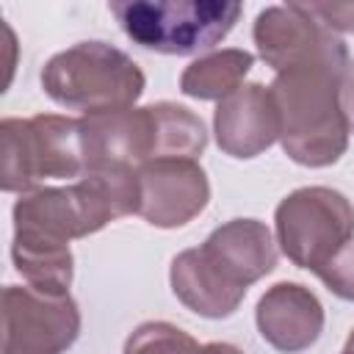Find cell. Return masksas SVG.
Returning a JSON list of instances; mask_svg holds the SVG:
<instances>
[{
    "label": "cell",
    "mask_w": 354,
    "mask_h": 354,
    "mask_svg": "<svg viewBox=\"0 0 354 354\" xmlns=\"http://www.w3.org/2000/svg\"><path fill=\"white\" fill-rule=\"evenodd\" d=\"M340 80L332 72H282L268 91L279 113V144L290 160L310 169L332 166L348 149V122L340 108Z\"/></svg>",
    "instance_id": "1"
},
{
    "label": "cell",
    "mask_w": 354,
    "mask_h": 354,
    "mask_svg": "<svg viewBox=\"0 0 354 354\" xmlns=\"http://www.w3.org/2000/svg\"><path fill=\"white\" fill-rule=\"evenodd\" d=\"M147 77L141 66L113 44L77 41L55 53L41 69L44 94L61 108L83 116L133 108L144 94Z\"/></svg>",
    "instance_id": "2"
},
{
    "label": "cell",
    "mask_w": 354,
    "mask_h": 354,
    "mask_svg": "<svg viewBox=\"0 0 354 354\" xmlns=\"http://www.w3.org/2000/svg\"><path fill=\"white\" fill-rule=\"evenodd\" d=\"M243 6L235 0H113L124 36L163 55H196L213 50L238 22Z\"/></svg>",
    "instance_id": "3"
},
{
    "label": "cell",
    "mask_w": 354,
    "mask_h": 354,
    "mask_svg": "<svg viewBox=\"0 0 354 354\" xmlns=\"http://www.w3.org/2000/svg\"><path fill=\"white\" fill-rule=\"evenodd\" d=\"M6 194H28L44 180H80L86 174L80 124L58 113H36L30 119L6 116L0 122Z\"/></svg>",
    "instance_id": "4"
},
{
    "label": "cell",
    "mask_w": 354,
    "mask_h": 354,
    "mask_svg": "<svg viewBox=\"0 0 354 354\" xmlns=\"http://www.w3.org/2000/svg\"><path fill=\"white\" fill-rule=\"evenodd\" d=\"M274 227L282 254L315 274L354 238V205L326 185L296 188L277 205Z\"/></svg>",
    "instance_id": "5"
},
{
    "label": "cell",
    "mask_w": 354,
    "mask_h": 354,
    "mask_svg": "<svg viewBox=\"0 0 354 354\" xmlns=\"http://www.w3.org/2000/svg\"><path fill=\"white\" fill-rule=\"evenodd\" d=\"M252 39L260 58L277 72L321 69L337 77L346 75L348 50L346 41L301 8V3L268 6L257 14Z\"/></svg>",
    "instance_id": "6"
},
{
    "label": "cell",
    "mask_w": 354,
    "mask_h": 354,
    "mask_svg": "<svg viewBox=\"0 0 354 354\" xmlns=\"http://www.w3.org/2000/svg\"><path fill=\"white\" fill-rule=\"evenodd\" d=\"M80 335V310L69 293L33 285L3 290V354H64Z\"/></svg>",
    "instance_id": "7"
},
{
    "label": "cell",
    "mask_w": 354,
    "mask_h": 354,
    "mask_svg": "<svg viewBox=\"0 0 354 354\" xmlns=\"http://www.w3.org/2000/svg\"><path fill=\"white\" fill-rule=\"evenodd\" d=\"M141 205L138 216L160 230L194 221L210 202V183L196 160L160 158L138 166Z\"/></svg>",
    "instance_id": "8"
},
{
    "label": "cell",
    "mask_w": 354,
    "mask_h": 354,
    "mask_svg": "<svg viewBox=\"0 0 354 354\" xmlns=\"http://www.w3.org/2000/svg\"><path fill=\"white\" fill-rule=\"evenodd\" d=\"M77 124L86 171L100 166L138 169L158 160V119L152 105L80 116Z\"/></svg>",
    "instance_id": "9"
},
{
    "label": "cell",
    "mask_w": 354,
    "mask_h": 354,
    "mask_svg": "<svg viewBox=\"0 0 354 354\" xmlns=\"http://www.w3.org/2000/svg\"><path fill=\"white\" fill-rule=\"evenodd\" d=\"M216 144L224 155L249 160L266 152L279 138V113L268 86L243 83L213 111Z\"/></svg>",
    "instance_id": "10"
},
{
    "label": "cell",
    "mask_w": 354,
    "mask_h": 354,
    "mask_svg": "<svg viewBox=\"0 0 354 354\" xmlns=\"http://www.w3.org/2000/svg\"><path fill=\"white\" fill-rule=\"evenodd\" d=\"M199 252L207 266L238 290H246L277 266V241L257 218H232L216 227Z\"/></svg>",
    "instance_id": "11"
},
{
    "label": "cell",
    "mask_w": 354,
    "mask_h": 354,
    "mask_svg": "<svg viewBox=\"0 0 354 354\" xmlns=\"http://www.w3.org/2000/svg\"><path fill=\"white\" fill-rule=\"evenodd\" d=\"M254 321L260 337L271 348L282 354H299L315 346L321 337L324 307L310 288L299 282H277L260 296Z\"/></svg>",
    "instance_id": "12"
},
{
    "label": "cell",
    "mask_w": 354,
    "mask_h": 354,
    "mask_svg": "<svg viewBox=\"0 0 354 354\" xmlns=\"http://www.w3.org/2000/svg\"><path fill=\"white\" fill-rule=\"evenodd\" d=\"M169 282L174 296L202 318H227L238 310L246 290L227 285L202 257L199 246L185 249L171 260Z\"/></svg>",
    "instance_id": "13"
},
{
    "label": "cell",
    "mask_w": 354,
    "mask_h": 354,
    "mask_svg": "<svg viewBox=\"0 0 354 354\" xmlns=\"http://www.w3.org/2000/svg\"><path fill=\"white\" fill-rule=\"evenodd\" d=\"M11 257L14 268L28 285L47 293H69L75 274V257L69 243H55L30 232H14Z\"/></svg>",
    "instance_id": "14"
},
{
    "label": "cell",
    "mask_w": 354,
    "mask_h": 354,
    "mask_svg": "<svg viewBox=\"0 0 354 354\" xmlns=\"http://www.w3.org/2000/svg\"><path fill=\"white\" fill-rule=\"evenodd\" d=\"M252 64L254 55L249 50H238V47L213 50L207 55H199L183 69L180 91L194 100H224L243 86V77L249 75Z\"/></svg>",
    "instance_id": "15"
},
{
    "label": "cell",
    "mask_w": 354,
    "mask_h": 354,
    "mask_svg": "<svg viewBox=\"0 0 354 354\" xmlns=\"http://www.w3.org/2000/svg\"><path fill=\"white\" fill-rule=\"evenodd\" d=\"M158 119V160L183 158L196 160L207 147V133L202 119L177 102H152Z\"/></svg>",
    "instance_id": "16"
},
{
    "label": "cell",
    "mask_w": 354,
    "mask_h": 354,
    "mask_svg": "<svg viewBox=\"0 0 354 354\" xmlns=\"http://www.w3.org/2000/svg\"><path fill=\"white\" fill-rule=\"evenodd\" d=\"M124 354H202V346L169 321H147L130 332Z\"/></svg>",
    "instance_id": "17"
},
{
    "label": "cell",
    "mask_w": 354,
    "mask_h": 354,
    "mask_svg": "<svg viewBox=\"0 0 354 354\" xmlns=\"http://www.w3.org/2000/svg\"><path fill=\"white\" fill-rule=\"evenodd\" d=\"M315 277H318L335 296H340V299H346V301H354V238H351L340 252H335L332 260L324 263V266L315 271Z\"/></svg>",
    "instance_id": "18"
},
{
    "label": "cell",
    "mask_w": 354,
    "mask_h": 354,
    "mask_svg": "<svg viewBox=\"0 0 354 354\" xmlns=\"http://www.w3.org/2000/svg\"><path fill=\"white\" fill-rule=\"evenodd\" d=\"M301 8L307 14H313L318 22H324L335 33H354V0H348V3H337V0L301 3Z\"/></svg>",
    "instance_id": "19"
},
{
    "label": "cell",
    "mask_w": 354,
    "mask_h": 354,
    "mask_svg": "<svg viewBox=\"0 0 354 354\" xmlns=\"http://www.w3.org/2000/svg\"><path fill=\"white\" fill-rule=\"evenodd\" d=\"M340 108H343V116L348 122V130L354 133V61H348L346 75L340 80Z\"/></svg>",
    "instance_id": "20"
},
{
    "label": "cell",
    "mask_w": 354,
    "mask_h": 354,
    "mask_svg": "<svg viewBox=\"0 0 354 354\" xmlns=\"http://www.w3.org/2000/svg\"><path fill=\"white\" fill-rule=\"evenodd\" d=\"M202 354H243V351L238 346H232V343H205Z\"/></svg>",
    "instance_id": "21"
},
{
    "label": "cell",
    "mask_w": 354,
    "mask_h": 354,
    "mask_svg": "<svg viewBox=\"0 0 354 354\" xmlns=\"http://www.w3.org/2000/svg\"><path fill=\"white\" fill-rule=\"evenodd\" d=\"M343 351H346V354H354V329H351V335H348V340H346Z\"/></svg>",
    "instance_id": "22"
},
{
    "label": "cell",
    "mask_w": 354,
    "mask_h": 354,
    "mask_svg": "<svg viewBox=\"0 0 354 354\" xmlns=\"http://www.w3.org/2000/svg\"><path fill=\"white\" fill-rule=\"evenodd\" d=\"M340 354H346V351H340Z\"/></svg>",
    "instance_id": "23"
}]
</instances>
